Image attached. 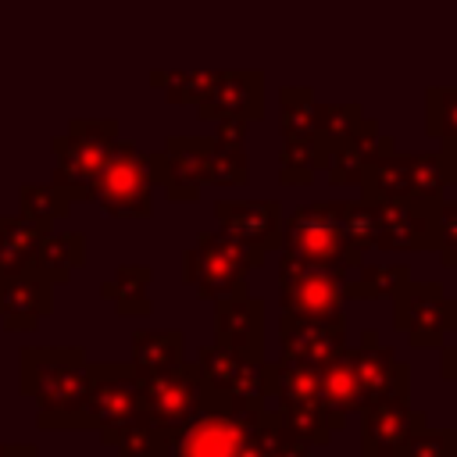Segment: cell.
Here are the masks:
<instances>
[{
	"label": "cell",
	"instance_id": "cell-1",
	"mask_svg": "<svg viewBox=\"0 0 457 457\" xmlns=\"http://www.w3.org/2000/svg\"><path fill=\"white\" fill-rule=\"evenodd\" d=\"M93 382V361L82 346H21L18 393L36 400V425L46 432L75 428Z\"/></svg>",
	"mask_w": 457,
	"mask_h": 457
},
{
	"label": "cell",
	"instance_id": "cell-2",
	"mask_svg": "<svg viewBox=\"0 0 457 457\" xmlns=\"http://www.w3.org/2000/svg\"><path fill=\"white\" fill-rule=\"evenodd\" d=\"M457 182V154L450 150H407L400 154L393 136L378 132V143L361 171V196L382 200H418L443 204V193Z\"/></svg>",
	"mask_w": 457,
	"mask_h": 457
},
{
	"label": "cell",
	"instance_id": "cell-3",
	"mask_svg": "<svg viewBox=\"0 0 457 457\" xmlns=\"http://www.w3.org/2000/svg\"><path fill=\"white\" fill-rule=\"evenodd\" d=\"M204 378V407H221L232 414H261L275 396V364L264 357H246L239 350L207 343L193 357Z\"/></svg>",
	"mask_w": 457,
	"mask_h": 457
},
{
	"label": "cell",
	"instance_id": "cell-4",
	"mask_svg": "<svg viewBox=\"0 0 457 457\" xmlns=\"http://www.w3.org/2000/svg\"><path fill=\"white\" fill-rule=\"evenodd\" d=\"M278 253H289L293 261H303L325 271L357 268L364 253L346 236V200L300 204L289 218H282Z\"/></svg>",
	"mask_w": 457,
	"mask_h": 457
},
{
	"label": "cell",
	"instance_id": "cell-5",
	"mask_svg": "<svg viewBox=\"0 0 457 457\" xmlns=\"http://www.w3.org/2000/svg\"><path fill=\"white\" fill-rule=\"evenodd\" d=\"M268 253L253 250L228 228H211L200 232L186 250H182V282L193 286L204 300H221L228 293L246 289V275L264 264Z\"/></svg>",
	"mask_w": 457,
	"mask_h": 457
},
{
	"label": "cell",
	"instance_id": "cell-6",
	"mask_svg": "<svg viewBox=\"0 0 457 457\" xmlns=\"http://www.w3.org/2000/svg\"><path fill=\"white\" fill-rule=\"evenodd\" d=\"M114 143H118V121L114 118H71L68 129L50 139V150H54L50 186L68 204L89 200L93 179L100 175Z\"/></svg>",
	"mask_w": 457,
	"mask_h": 457
},
{
	"label": "cell",
	"instance_id": "cell-7",
	"mask_svg": "<svg viewBox=\"0 0 457 457\" xmlns=\"http://www.w3.org/2000/svg\"><path fill=\"white\" fill-rule=\"evenodd\" d=\"M154 164L132 139L111 146L100 175L93 179L89 204H96L111 218H150L154 214Z\"/></svg>",
	"mask_w": 457,
	"mask_h": 457
},
{
	"label": "cell",
	"instance_id": "cell-8",
	"mask_svg": "<svg viewBox=\"0 0 457 457\" xmlns=\"http://www.w3.org/2000/svg\"><path fill=\"white\" fill-rule=\"evenodd\" d=\"M275 364V400H278V421L307 446H328L332 443V428L328 418L321 411V396H318V382H321V368L311 364H296V361H271Z\"/></svg>",
	"mask_w": 457,
	"mask_h": 457
},
{
	"label": "cell",
	"instance_id": "cell-9",
	"mask_svg": "<svg viewBox=\"0 0 457 457\" xmlns=\"http://www.w3.org/2000/svg\"><path fill=\"white\" fill-rule=\"evenodd\" d=\"M139 414V378L129 361H93V382L75 418V432L93 428L100 436Z\"/></svg>",
	"mask_w": 457,
	"mask_h": 457
},
{
	"label": "cell",
	"instance_id": "cell-10",
	"mask_svg": "<svg viewBox=\"0 0 457 457\" xmlns=\"http://www.w3.org/2000/svg\"><path fill=\"white\" fill-rule=\"evenodd\" d=\"M253 414H232L221 407H204L168 436L164 457H243Z\"/></svg>",
	"mask_w": 457,
	"mask_h": 457
},
{
	"label": "cell",
	"instance_id": "cell-11",
	"mask_svg": "<svg viewBox=\"0 0 457 457\" xmlns=\"http://www.w3.org/2000/svg\"><path fill=\"white\" fill-rule=\"evenodd\" d=\"M393 328L407 336V343L414 350H439L450 321H446V289L439 278L418 282L407 278L393 296Z\"/></svg>",
	"mask_w": 457,
	"mask_h": 457
},
{
	"label": "cell",
	"instance_id": "cell-12",
	"mask_svg": "<svg viewBox=\"0 0 457 457\" xmlns=\"http://www.w3.org/2000/svg\"><path fill=\"white\" fill-rule=\"evenodd\" d=\"M204 400V378L196 361H182L179 368L154 375V378H139V411L146 414V421H154L164 432L182 428Z\"/></svg>",
	"mask_w": 457,
	"mask_h": 457
},
{
	"label": "cell",
	"instance_id": "cell-13",
	"mask_svg": "<svg viewBox=\"0 0 457 457\" xmlns=\"http://www.w3.org/2000/svg\"><path fill=\"white\" fill-rule=\"evenodd\" d=\"M278 343L282 357L296 364L321 368L346 346V311L339 314H289L278 318Z\"/></svg>",
	"mask_w": 457,
	"mask_h": 457
},
{
	"label": "cell",
	"instance_id": "cell-14",
	"mask_svg": "<svg viewBox=\"0 0 457 457\" xmlns=\"http://www.w3.org/2000/svg\"><path fill=\"white\" fill-rule=\"evenodd\" d=\"M150 164L168 200L193 204L200 200V186H207V136H168L164 150L150 154Z\"/></svg>",
	"mask_w": 457,
	"mask_h": 457
},
{
	"label": "cell",
	"instance_id": "cell-15",
	"mask_svg": "<svg viewBox=\"0 0 457 457\" xmlns=\"http://www.w3.org/2000/svg\"><path fill=\"white\" fill-rule=\"evenodd\" d=\"M353 353V375H357V393L361 407L386 400V396H411V364L400 361L375 328L361 332V343L350 346Z\"/></svg>",
	"mask_w": 457,
	"mask_h": 457
},
{
	"label": "cell",
	"instance_id": "cell-16",
	"mask_svg": "<svg viewBox=\"0 0 457 457\" xmlns=\"http://www.w3.org/2000/svg\"><path fill=\"white\" fill-rule=\"evenodd\" d=\"M278 307L289 314H339L343 289L332 271L278 253Z\"/></svg>",
	"mask_w": 457,
	"mask_h": 457
},
{
	"label": "cell",
	"instance_id": "cell-17",
	"mask_svg": "<svg viewBox=\"0 0 457 457\" xmlns=\"http://www.w3.org/2000/svg\"><path fill=\"white\" fill-rule=\"evenodd\" d=\"M361 414V457H393L403 439L425 425V411L411 407V396H386L357 411Z\"/></svg>",
	"mask_w": 457,
	"mask_h": 457
},
{
	"label": "cell",
	"instance_id": "cell-18",
	"mask_svg": "<svg viewBox=\"0 0 457 457\" xmlns=\"http://www.w3.org/2000/svg\"><path fill=\"white\" fill-rule=\"evenodd\" d=\"M50 314H54V282L39 268L0 275V325L7 332H32Z\"/></svg>",
	"mask_w": 457,
	"mask_h": 457
},
{
	"label": "cell",
	"instance_id": "cell-19",
	"mask_svg": "<svg viewBox=\"0 0 457 457\" xmlns=\"http://www.w3.org/2000/svg\"><path fill=\"white\" fill-rule=\"evenodd\" d=\"M436 214H439V204L382 200L378 204V218H382L378 250H389V253L436 250Z\"/></svg>",
	"mask_w": 457,
	"mask_h": 457
},
{
	"label": "cell",
	"instance_id": "cell-20",
	"mask_svg": "<svg viewBox=\"0 0 457 457\" xmlns=\"http://www.w3.org/2000/svg\"><path fill=\"white\" fill-rule=\"evenodd\" d=\"M214 343L246 357H264V300L246 289L214 300Z\"/></svg>",
	"mask_w": 457,
	"mask_h": 457
},
{
	"label": "cell",
	"instance_id": "cell-21",
	"mask_svg": "<svg viewBox=\"0 0 457 457\" xmlns=\"http://www.w3.org/2000/svg\"><path fill=\"white\" fill-rule=\"evenodd\" d=\"M214 218L221 228H228L253 250H261V253L278 250L282 218H286L278 200H218Z\"/></svg>",
	"mask_w": 457,
	"mask_h": 457
},
{
	"label": "cell",
	"instance_id": "cell-22",
	"mask_svg": "<svg viewBox=\"0 0 457 457\" xmlns=\"http://www.w3.org/2000/svg\"><path fill=\"white\" fill-rule=\"evenodd\" d=\"M196 114L204 121H214L225 114L261 121L264 118V71H253V68L221 71L214 82V93L196 107Z\"/></svg>",
	"mask_w": 457,
	"mask_h": 457
},
{
	"label": "cell",
	"instance_id": "cell-23",
	"mask_svg": "<svg viewBox=\"0 0 457 457\" xmlns=\"http://www.w3.org/2000/svg\"><path fill=\"white\" fill-rule=\"evenodd\" d=\"M321 382H318V396H321V411L328 418V428L339 432L346 428V418L361 411V393H357V375H353V353L350 343L328 357L321 364Z\"/></svg>",
	"mask_w": 457,
	"mask_h": 457
},
{
	"label": "cell",
	"instance_id": "cell-24",
	"mask_svg": "<svg viewBox=\"0 0 457 457\" xmlns=\"http://www.w3.org/2000/svg\"><path fill=\"white\" fill-rule=\"evenodd\" d=\"M186 361V336L179 328H157V332H132V353H129V368L136 371V378H154L164 375L171 368H179Z\"/></svg>",
	"mask_w": 457,
	"mask_h": 457
},
{
	"label": "cell",
	"instance_id": "cell-25",
	"mask_svg": "<svg viewBox=\"0 0 457 457\" xmlns=\"http://www.w3.org/2000/svg\"><path fill=\"white\" fill-rule=\"evenodd\" d=\"M46 225H36L21 214L0 218V275L39 268V250L46 239Z\"/></svg>",
	"mask_w": 457,
	"mask_h": 457
},
{
	"label": "cell",
	"instance_id": "cell-26",
	"mask_svg": "<svg viewBox=\"0 0 457 457\" xmlns=\"http://www.w3.org/2000/svg\"><path fill=\"white\" fill-rule=\"evenodd\" d=\"M375 143H378V121L364 114V121L346 139H339L332 146L328 164H325L328 182L332 186H357L361 182V171H364V164H368V157L375 150Z\"/></svg>",
	"mask_w": 457,
	"mask_h": 457
},
{
	"label": "cell",
	"instance_id": "cell-27",
	"mask_svg": "<svg viewBox=\"0 0 457 457\" xmlns=\"http://www.w3.org/2000/svg\"><path fill=\"white\" fill-rule=\"evenodd\" d=\"M325 125V100H314L307 86H282L278 89V132L286 139H311L321 136Z\"/></svg>",
	"mask_w": 457,
	"mask_h": 457
},
{
	"label": "cell",
	"instance_id": "cell-28",
	"mask_svg": "<svg viewBox=\"0 0 457 457\" xmlns=\"http://www.w3.org/2000/svg\"><path fill=\"white\" fill-rule=\"evenodd\" d=\"M150 278H154L150 264H118L114 275L107 282H100V293L114 303V311L121 318H146L154 311V303H150Z\"/></svg>",
	"mask_w": 457,
	"mask_h": 457
},
{
	"label": "cell",
	"instance_id": "cell-29",
	"mask_svg": "<svg viewBox=\"0 0 457 457\" xmlns=\"http://www.w3.org/2000/svg\"><path fill=\"white\" fill-rule=\"evenodd\" d=\"M339 289H343V300H378V296H393L407 278H411V268L407 264H357V268H343V271H332Z\"/></svg>",
	"mask_w": 457,
	"mask_h": 457
},
{
	"label": "cell",
	"instance_id": "cell-30",
	"mask_svg": "<svg viewBox=\"0 0 457 457\" xmlns=\"http://www.w3.org/2000/svg\"><path fill=\"white\" fill-rule=\"evenodd\" d=\"M243 457H311V453H307V443H300V439L278 421V414L264 407V411L253 414V421H250Z\"/></svg>",
	"mask_w": 457,
	"mask_h": 457
},
{
	"label": "cell",
	"instance_id": "cell-31",
	"mask_svg": "<svg viewBox=\"0 0 457 457\" xmlns=\"http://www.w3.org/2000/svg\"><path fill=\"white\" fill-rule=\"evenodd\" d=\"M332 154V143L325 136H311V139H286L278 150V179L282 186H303L311 182L318 171H325Z\"/></svg>",
	"mask_w": 457,
	"mask_h": 457
},
{
	"label": "cell",
	"instance_id": "cell-32",
	"mask_svg": "<svg viewBox=\"0 0 457 457\" xmlns=\"http://www.w3.org/2000/svg\"><path fill=\"white\" fill-rule=\"evenodd\" d=\"M86 264V236L79 228H61V232H46L43 250H39V271L61 286L71 278V271H79Z\"/></svg>",
	"mask_w": 457,
	"mask_h": 457
},
{
	"label": "cell",
	"instance_id": "cell-33",
	"mask_svg": "<svg viewBox=\"0 0 457 457\" xmlns=\"http://www.w3.org/2000/svg\"><path fill=\"white\" fill-rule=\"evenodd\" d=\"M168 436H171V432L157 428V425L146 421V414L139 411L132 421L118 425L114 432H107V436H100V439H104V446H111L118 457H164Z\"/></svg>",
	"mask_w": 457,
	"mask_h": 457
},
{
	"label": "cell",
	"instance_id": "cell-34",
	"mask_svg": "<svg viewBox=\"0 0 457 457\" xmlns=\"http://www.w3.org/2000/svg\"><path fill=\"white\" fill-rule=\"evenodd\" d=\"M425 132L439 139L443 150L457 154V86L425 89Z\"/></svg>",
	"mask_w": 457,
	"mask_h": 457
},
{
	"label": "cell",
	"instance_id": "cell-35",
	"mask_svg": "<svg viewBox=\"0 0 457 457\" xmlns=\"http://www.w3.org/2000/svg\"><path fill=\"white\" fill-rule=\"evenodd\" d=\"M218 68L214 71H150V86L164 89L168 104H204L214 93L218 82Z\"/></svg>",
	"mask_w": 457,
	"mask_h": 457
},
{
	"label": "cell",
	"instance_id": "cell-36",
	"mask_svg": "<svg viewBox=\"0 0 457 457\" xmlns=\"http://www.w3.org/2000/svg\"><path fill=\"white\" fill-rule=\"evenodd\" d=\"M250 175V157L243 143L207 136V186H243Z\"/></svg>",
	"mask_w": 457,
	"mask_h": 457
},
{
	"label": "cell",
	"instance_id": "cell-37",
	"mask_svg": "<svg viewBox=\"0 0 457 457\" xmlns=\"http://www.w3.org/2000/svg\"><path fill=\"white\" fill-rule=\"evenodd\" d=\"M68 207H71V204H68L50 182H25V186L18 189V214L29 218V221H36V225L54 228V221L64 218Z\"/></svg>",
	"mask_w": 457,
	"mask_h": 457
},
{
	"label": "cell",
	"instance_id": "cell-38",
	"mask_svg": "<svg viewBox=\"0 0 457 457\" xmlns=\"http://www.w3.org/2000/svg\"><path fill=\"white\" fill-rule=\"evenodd\" d=\"M346 236L350 243L364 253V250H378L382 239V218H378V204L371 200H346Z\"/></svg>",
	"mask_w": 457,
	"mask_h": 457
},
{
	"label": "cell",
	"instance_id": "cell-39",
	"mask_svg": "<svg viewBox=\"0 0 457 457\" xmlns=\"http://www.w3.org/2000/svg\"><path fill=\"white\" fill-rule=\"evenodd\" d=\"M393 457H457V428H428L425 421L403 439Z\"/></svg>",
	"mask_w": 457,
	"mask_h": 457
},
{
	"label": "cell",
	"instance_id": "cell-40",
	"mask_svg": "<svg viewBox=\"0 0 457 457\" xmlns=\"http://www.w3.org/2000/svg\"><path fill=\"white\" fill-rule=\"evenodd\" d=\"M436 250L443 257L446 268H457V196L439 204V214H436Z\"/></svg>",
	"mask_w": 457,
	"mask_h": 457
},
{
	"label": "cell",
	"instance_id": "cell-41",
	"mask_svg": "<svg viewBox=\"0 0 457 457\" xmlns=\"http://www.w3.org/2000/svg\"><path fill=\"white\" fill-rule=\"evenodd\" d=\"M214 136L218 139H228V143H243L246 139V132H250V121L246 118H232V114H225V118H214Z\"/></svg>",
	"mask_w": 457,
	"mask_h": 457
},
{
	"label": "cell",
	"instance_id": "cell-42",
	"mask_svg": "<svg viewBox=\"0 0 457 457\" xmlns=\"http://www.w3.org/2000/svg\"><path fill=\"white\" fill-rule=\"evenodd\" d=\"M439 375L457 386V346H439Z\"/></svg>",
	"mask_w": 457,
	"mask_h": 457
},
{
	"label": "cell",
	"instance_id": "cell-43",
	"mask_svg": "<svg viewBox=\"0 0 457 457\" xmlns=\"http://www.w3.org/2000/svg\"><path fill=\"white\" fill-rule=\"evenodd\" d=\"M0 457H39V450L32 443H4Z\"/></svg>",
	"mask_w": 457,
	"mask_h": 457
},
{
	"label": "cell",
	"instance_id": "cell-44",
	"mask_svg": "<svg viewBox=\"0 0 457 457\" xmlns=\"http://www.w3.org/2000/svg\"><path fill=\"white\" fill-rule=\"evenodd\" d=\"M446 321H450V332H457V296L446 300Z\"/></svg>",
	"mask_w": 457,
	"mask_h": 457
},
{
	"label": "cell",
	"instance_id": "cell-45",
	"mask_svg": "<svg viewBox=\"0 0 457 457\" xmlns=\"http://www.w3.org/2000/svg\"><path fill=\"white\" fill-rule=\"evenodd\" d=\"M0 450H4V443H0Z\"/></svg>",
	"mask_w": 457,
	"mask_h": 457
}]
</instances>
